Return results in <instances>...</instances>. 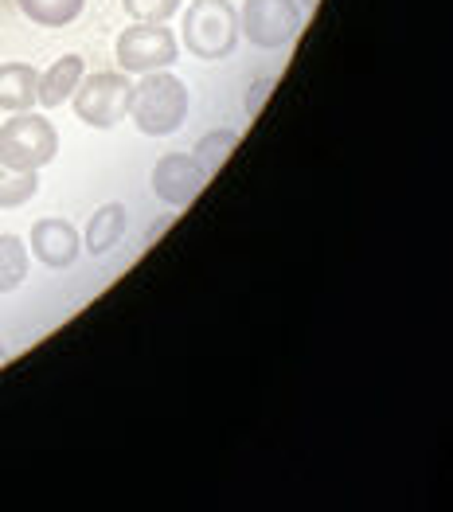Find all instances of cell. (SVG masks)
<instances>
[{
    "mask_svg": "<svg viewBox=\"0 0 453 512\" xmlns=\"http://www.w3.org/2000/svg\"><path fill=\"white\" fill-rule=\"evenodd\" d=\"M188 110H192V94H188L184 79H176L172 71L137 75L133 98H129V118H133L137 133L168 137L188 122Z\"/></svg>",
    "mask_w": 453,
    "mask_h": 512,
    "instance_id": "cell-1",
    "label": "cell"
},
{
    "mask_svg": "<svg viewBox=\"0 0 453 512\" xmlns=\"http://www.w3.org/2000/svg\"><path fill=\"white\" fill-rule=\"evenodd\" d=\"M184 47L204 59V63H215V59H227L235 47H239V12L231 0H192L188 12H184Z\"/></svg>",
    "mask_w": 453,
    "mask_h": 512,
    "instance_id": "cell-2",
    "label": "cell"
},
{
    "mask_svg": "<svg viewBox=\"0 0 453 512\" xmlns=\"http://www.w3.org/2000/svg\"><path fill=\"white\" fill-rule=\"evenodd\" d=\"M59 157V129L36 110H20L0 126V161L20 172H40Z\"/></svg>",
    "mask_w": 453,
    "mask_h": 512,
    "instance_id": "cell-3",
    "label": "cell"
},
{
    "mask_svg": "<svg viewBox=\"0 0 453 512\" xmlns=\"http://www.w3.org/2000/svg\"><path fill=\"white\" fill-rule=\"evenodd\" d=\"M305 28V8L297 0H243L239 32L258 51H286Z\"/></svg>",
    "mask_w": 453,
    "mask_h": 512,
    "instance_id": "cell-4",
    "label": "cell"
},
{
    "mask_svg": "<svg viewBox=\"0 0 453 512\" xmlns=\"http://www.w3.org/2000/svg\"><path fill=\"white\" fill-rule=\"evenodd\" d=\"M129 98H133V83L125 71H98V75H83L71 106L83 126L114 129L129 118Z\"/></svg>",
    "mask_w": 453,
    "mask_h": 512,
    "instance_id": "cell-5",
    "label": "cell"
},
{
    "mask_svg": "<svg viewBox=\"0 0 453 512\" xmlns=\"http://www.w3.org/2000/svg\"><path fill=\"white\" fill-rule=\"evenodd\" d=\"M118 71L125 75H149V71H168L180 59V40L165 24H129L118 43H114Z\"/></svg>",
    "mask_w": 453,
    "mask_h": 512,
    "instance_id": "cell-6",
    "label": "cell"
},
{
    "mask_svg": "<svg viewBox=\"0 0 453 512\" xmlns=\"http://www.w3.org/2000/svg\"><path fill=\"white\" fill-rule=\"evenodd\" d=\"M207 176L204 169H200V161L192 157V153H165L157 165H153V196L165 204V208H172V212H184L200 192L207 188Z\"/></svg>",
    "mask_w": 453,
    "mask_h": 512,
    "instance_id": "cell-7",
    "label": "cell"
},
{
    "mask_svg": "<svg viewBox=\"0 0 453 512\" xmlns=\"http://www.w3.org/2000/svg\"><path fill=\"white\" fill-rule=\"evenodd\" d=\"M28 251L36 255V262H43L47 270H67L75 266L83 255V235L75 231L71 219H59V215H47L32 227V239H28Z\"/></svg>",
    "mask_w": 453,
    "mask_h": 512,
    "instance_id": "cell-8",
    "label": "cell"
},
{
    "mask_svg": "<svg viewBox=\"0 0 453 512\" xmlns=\"http://www.w3.org/2000/svg\"><path fill=\"white\" fill-rule=\"evenodd\" d=\"M86 75V59L83 55H63L55 59L47 71L40 75V106L43 110H59L75 98V90Z\"/></svg>",
    "mask_w": 453,
    "mask_h": 512,
    "instance_id": "cell-9",
    "label": "cell"
},
{
    "mask_svg": "<svg viewBox=\"0 0 453 512\" xmlns=\"http://www.w3.org/2000/svg\"><path fill=\"white\" fill-rule=\"evenodd\" d=\"M125 231H129V212H125V204H102L98 212L90 215V223H86L83 251H90L94 258L110 255V251L122 247Z\"/></svg>",
    "mask_w": 453,
    "mask_h": 512,
    "instance_id": "cell-10",
    "label": "cell"
},
{
    "mask_svg": "<svg viewBox=\"0 0 453 512\" xmlns=\"http://www.w3.org/2000/svg\"><path fill=\"white\" fill-rule=\"evenodd\" d=\"M40 102V71L32 63H4L0 67V110L20 114Z\"/></svg>",
    "mask_w": 453,
    "mask_h": 512,
    "instance_id": "cell-11",
    "label": "cell"
},
{
    "mask_svg": "<svg viewBox=\"0 0 453 512\" xmlns=\"http://www.w3.org/2000/svg\"><path fill=\"white\" fill-rule=\"evenodd\" d=\"M28 266H32V251L20 235L4 231L0 235V294H12L28 282Z\"/></svg>",
    "mask_w": 453,
    "mask_h": 512,
    "instance_id": "cell-12",
    "label": "cell"
},
{
    "mask_svg": "<svg viewBox=\"0 0 453 512\" xmlns=\"http://www.w3.org/2000/svg\"><path fill=\"white\" fill-rule=\"evenodd\" d=\"M36 28H67L83 16L86 0H16Z\"/></svg>",
    "mask_w": 453,
    "mask_h": 512,
    "instance_id": "cell-13",
    "label": "cell"
},
{
    "mask_svg": "<svg viewBox=\"0 0 453 512\" xmlns=\"http://www.w3.org/2000/svg\"><path fill=\"white\" fill-rule=\"evenodd\" d=\"M239 149V129H211L204 133L200 141H196V149H192V157L200 161V169L207 176H215V172L227 165V157Z\"/></svg>",
    "mask_w": 453,
    "mask_h": 512,
    "instance_id": "cell-14",
    "label": "cell"
},
{
    "mask_svg": "<svg viewBox=\"0 0 453 512\" xmlns=\"http://www.w3.org/2000/svg\"><path fill=\"white\" fill-rule=\"evenodd\" d=\"M36 192H40V172H20L0 161V208H4V212L32 204Z\"/></svg>",
    "mask_w": 453,
    "mask_h": 512,
    "instance_id": "cell-15",
    "label": "cell"
},
{
    "mask_svg": "<svg viewBox=\"0 0 453 512\" xmlns=\"http://www.w3.org/2000/svg\"><path fill=\"white\" fill-rule=\"evenodd\" d=\"M184 0H122L125 16L137 24H168Z\"/></svg>",
    "mask_w": 453,
    "mask_h": 512,
    "instance_id": "cell-16",
    "label": "cell"
},
{
    "mask_svg": "<svg viewBox=\"0 0 453 512\" xmlns=\"http://www.w3.org/2000/svg\"><path fill=\"white\" fill-rule=\"evenodd\" d=\"M274 86H278V79L274 75H262V79H254V83L247 86V98H243V110H247V118L254 122L258 114H262V106L270 102V94H274Z\"/></svg>",
    "mask_w": 453,
    "mask_h": 512,
    "instance_id": "cell-17",
    "label": "cell"
},
{
    "mask_svg": "<svg viewBox=\"0 0 453 512\" xmlns=\"http://www.w3.org/2000/svg\"><path fill=\"white\" fill-rule=\"evenodd\" d=\"M297 4H301V8H305V16H309V12H313V8L321 4V0H297Z\"/></svg>",
    "mask_w": 453,
    "mask_h": 512,
    "instance_id": "cell-18",
    "label": "cell"
},
{
    "mask_svg": "<svg viewBox=\"0 0 453 512\" xmlns=\"http://www.w3.org/2000/svg\"><path fill=\"white\" fill-rule=\"evenodd\" d=\"M0 364H8V352H4V344H0Z\"/></svg>",
    "mask_w": 453,
    "mask_h": 512,
    "instance_id": "cell-19",
    "label": "cell"
}]
</instances>
